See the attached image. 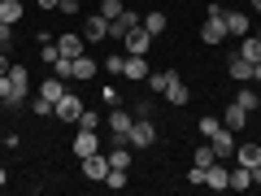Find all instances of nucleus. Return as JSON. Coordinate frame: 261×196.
I'll return each instance as SVG.
<instances>
[{"mask_svg": "<svg viewBox=\"0 0 261 196\" xmlns=\"http://www.w3.org/2000/svg\"><path fill=\"white\" fill-rule=\"evenodd\" d=\"M126 144H135V149H152V144H157V127H152V118H135V122H130Z\"/></svg>", "mask_w": 261, "mask_h": 196, "instance_id": "obj_1", "label": "nucleus"}, {"mask_svg": "<svg viewBox=\"0 0 261 196\" xmlns=\"http://www.w3.org/2000/svg\"><path fill=\"white\" fill-rule=\"evenodd\" d=\"M79 113H83V101H79L74 92H65L61 101L53 105V118H61V122H79Z\"/></svg>", "mask_w": 261, "mask_h": 196, "instance_id": "obj_2", "label": "nucleus"}, {"mask_svg": "<svg viewBox=\"0 0 261 196\" xmlns=\"http://www.w3.org/2000/svg\"><path fill=\"white\" fill-rule=\"evenodd\" d=\"M135 27H144V18H140L135 9H122L118 18L109 22V35H113V39H126V31H135Z\"/></svg>", "mask_w": 261, "mask_h": 196, "instance_id": "obj_3", "label": "nucleus"}, {"mask_svg": "<svg viewBox=\"0 0 261 196\" xmlns=\"http://www.w3.org/2000/svg\"><path fill=\"white\" fill-rule=\"evenodd\" d=\"M205 187L209 192H226V187H231V166H226V161H214V166L205 170Z\"/></svg>", "mask_w": 261, "mask_h": 196, "instance_id": "obj_4", "label": "nucleus"}, {"mask_svg": "<svg viewBox=\"0 0 261 196\" xmlns=\"http://www.w3.org/2000/svg\"><path fill=\"white\" fill-rule=\"evenodd\" d=\"M122 44H126V53H135V57H148L152 35H148L144 27H135V31H126V39H122Z\"/></svg>", "mask_w": 261, "mask_h": 196, "instance_id": "obj_5", "label": "nucleus"}, {"mask_svg": "<svg viewBox=\"0 0 261 196\" xmlns=\"http://www.w3.org/2000/svg\"><path fill=\"white\" fill-rule=\"evenodd\" d=\"M226 35H235V39H244V35H252V22H248V13H240V9H226Z\"/></svg>", "mask_w": 261, "mask_h": 196, "instance_id": "obj_6", "label": "nucleus"}, {"mask_svg": "<svg viewBox=\"0 0 261 196\" xmlns=\"http://www.w3.org/2000/svg\"><path fill=\"white\" fill-rule=\"evenodd\" d=\"M83 175L92 179V183H105V175H109V157H105V153H92V157H83Z\"/></svg>", "mask_w": 261, "mask_h": 196, "instance_id": "obj_7", "label": "nucleus"}, {"mask_svg": "<svg viewBox=\"0 0 261 196\" xmlns=\"http://www.w3.org/2000/svg\"><path fill=\"white\" fill-rule=\"evenodd\" d=\"M130 122H135V118H130V109H113V113H109V131L118 135V144H126V135H130Z\"/></svg>", "mask_w": 261, "mask_h": 196, "instance_id": "obj_8", "label": "nucleus"}, {"mask_svg": "<svg viewBox=\"0 0 261 196\" xmlns=\"http://www.w3.org/2000/svg\"><path fill=\"white\" fill-rule=\"evenodd\" d=\"M209 144H214V153H218V161H226V157H235V131H218V135H214V140H209Z\"/></svg>", "mask_w": 261, "mask_h": 196, "instance_id": "obj_9", "label": "nucleus"}, {"mask_svg": "<svg viewBox=\"0 0 261 196\" xmlns=\"http://www.w3.org/2000/svg\"><path fill=\"white\" fill-rule=\"evenodd\" d=\"M92 153H100L96 131H79V135H74V157H92Z\"/></svg>", "mask_w": 261, "mask_h": 196, "instance_id": "obj_10", "label": "nucleus"}, {"mask_svg": "<svg viewBox=\"0 0 261 196\" xmlns=\"http://www.w3.org/2000/svg\"><path fill=\"white\" fill-rule=\"evenodd\" d=\"M161 96H166V101L170 105H187V101H192V92H187V83H183V79H170V83H166V92H161Z\"/></svg>", "mask_w": 261, "mask_h": 196, "instance_id": "obj_11", "label": "nucleus"}, {"mask_svg": "<svg viewBox=\"0 0 261 196\" xmlns=\"http://www.w3.org/2000/svg\"><path fill=\"white\" fill-rule=\"evenodd\" d=\"M122 75H126V79H148L152 75V70H148V57H135V53H130L126 65H122Z\"/></svg>", "mask_w": 261, "mask_h": 196, "instance_id": "obj_12", "label": "nucleus"}, {"mask_svg": "<svg viewBox=\"0 0 261 196\" xmlns=\"http://www.w3.org/2000/svg\"><path fill=\"white\" fill-rule=\"evenodd\" d=\"M83 35L92 39V44H96V39H105V35H109V18H100V13H92V18H87V27H83Z\"/></svg>", "mask_w": 261, "mask_h": 196, "instance_id": "obj_13", "label": "nucleus"}, {"mask_svg": "<svg viewBox=\"0 0 261 196\" xmlns=\"http://www.w3.org/2000/svg\"><path fill=\"white\" fill-rule=\"evenodd\" d=\"M39 96L57 105V101H61V96H65V79H57V75H53V79H44V83H39Z\"/></svg>", "mask_w": 261, "mask_h": 196, "instance_id": "obj_14", "label": "nucleus"}, {"mask_svg": "<svg viewBox=\"0 0 261 196\" xmlns=\"http://www.w3.org/2000/svg\"><path fill=\"white\" fill-rule=\"evenodd\" d=\"M244 122H248V109H244V105H231V109L222 113V127L226 131H244Z\"/></svg>", "mask_w": 261, "mask_h": 196, "instance_id": "obj_15", "label": "nucleus"}, {"mask_svg": "<svg viewBox=\"0 0 261 196\" xmlns=\"http://www.w3.org/2000/svg\"><path fill=\"white\" fill-rule=\"evenodd\" d=\"M22 9H27L22 0H0V22H9V27H13V22L22 18Z\"/></svg>", "mask_w": 261, "mask_h": 196, "instance_id": "obj_16", "label": "nucleus"}, {"mask_svg": "<svg viewBox=\"0 0 261 196\" xmlns=\"http://www.w3.org/2000/svg\"><path fill=\"white\" fill-rule=\"evenodd\" d=\"M57 53L74 61V57H83V39H79V35H61V48H57Z\"/></svg>", "mask_w": 261, "mask_h": 196, "instance_id": "obj_17", "label": "nucleus"}, {"mask_svg": "<svg viewBox=\"0 0 261 196\" xmlns=\"http://www.w3.org/2000/svg\"><path fill=\"white\" fill-rule=\"evenodd\" d=\"M144 31H148V35H161V31H166V13L148 9V13H144Z\"/></svg>", "mask_w": 261, "mask_h": 196, "instance_id": "obj_18", "label": "nucleus"}, {"mask_svg": "<svg viewBox=\"0 0 261 196\" xmlns=\"http://www.w3.org/2000/svg\"><path fill=\"white\" fill-rule=\"evenodd\" d=\"M231 187H235V192H248V187H252V170L248 166H235L231 170Z\"/></svg>", "mask_w": 261, "mask_h": 196, "instance_id": "obj_19", "label": "nucleus"}, {"mask_svg": "<svg viewBox=\"0 0 261 196\" xmlns=\"http://www.w3.org/2000/svg\"><path fill=\"white\" fill-rule=\"evenodd\" d=\"M240 57H244V61H261V39H257V35H244Z\"/></svg>", "mask_w": 261, "mask_h": 196, "instance_id": "obj_20", "label": "nucleus"}, {"mask_svg": "<svg viewBox=\"0 0 261 196\" xmlns=\"http://www.w3.org/2000/svg\"><path fill=\"white\" fill-rule=\"evenodd\" d=\"M74 79H96V61L92 57H74Z\"/></svg>", "mask_w": 261, "mask_h": 196, "instance_id": "obj_21", "label": "nucleus"}, {"mask_svg": "<svg viewBox=\"0 0 261 196\" xmlns=\"http://www.w3.org/2000/svg\"><path fill=\"white\" fill-rule=\"evenodd\" d=\"M214 161H218L214 144H200V149H196V166H200V170H209V166H214Z\"/></svg>", "mask_w": 261, "mask_h": 196, "instance_id": "obj_22", "label": "nucleus"}, {"mask_svg": "<svg viewBox=\"0 0 261 196\" xmlns=\"http://www.w3.org/2000/svg\"><path fill=\"white\" fill-rule=\"evenodd\" d=\"M235 105H244V109L252 113V109H257V105H261V96L252 92V87H240V96H235Z\"/></svg>", "mask_w": 261, "mask_h": 196, "instance_id": "obj_23", "label": "nucleus"}, {"mask_svg": "<svg viewBox=\"0 0 261 196\" xmlns=\"http://www.w3.org/2000/svg\"><path fill=\"white\" fill-rule=\"evenodd\" d=\"M257 161H261V149H257V144H244V149H240V166H257Z\"/></svg>", "mask_w": 261, "mask_h": 196, "instance_id": "obj_24", "label": "nucleus"}, {"mask_svg": "<svg viewBox=\"0 0 261 196\" xmlns=\"http://www.w3.org/2000/svg\"><path fill=\"white\" fill-rule=\"evenodd\" d=\"M231 79H252V61H244V57H231Z\"/></svg>", "mask_w": 261, "mask_h": 196, "instance_id": "obj_25", "label": "nucleus"}, {"mask_svg": "<svg viewBox=\"0 0 261 196\" xmlns=\"http://www.w3.org/2000/svg\"><path fill=\"white\" fill-rule=\"evenodd\" d=\"M105 157H109L113 170H126L130 166V149H113V153H105Z\"/></svg>", "mask_w": 261, "mask_h": 196, "instance_id": "obj_26", "label": "nucleus"}, {"mask_svg": "<svg viewBox=\"0 0 261 196\" xmlns=\"http://www.w3.org/2000/svg\"><path fill=\"white\" fill-rule=\"evenodd\" d=\"M122 9H126V5H122V0H100V9H96V13H100V18H109V22H113V18H118Z\"/></svg>", "mask_w": 261, "mask_h": 196, "instance_id": "obj_27", "label": "nucleus"}, {"mask_svg": "<svg viewBox=\"0 0 261 196\" xmlns=\"http://www.w3.org/2000/svg\"><path fill=\"white\" fill-rule=\"evenodd\" d=\"M130 179H126V170H113L109 166V175H105V187H113V192H118V187H126Z\"/></svg>", "mask_w": 261, "mask_h": 196, "instance_id": "obj_28", "label": "nucleus"}, {"mask_svg": "<svg viewBox=\"0 0 261 196\" xmlns=\"http://www.w3.org/2000/svg\"><path fill=\"white\" fill-rule=\"evenodd\" d=\"M31 113H35V118H53V101L35 96V101H31Z\"/></svg>", "mask_w": 261, "mask_h": 196, "instance_id": "obj_29", "label": "nucleus"}, {"mask_svg": "<svg viewBox=\"0 0 261 196\" xmlns=\"http://www.w3.org/2000/svg\"><path fill=\"white\" fill-rule=\"evenodd\" d=\"M218 131H222V118H200V135H205V140H214Z\"/></svg>", "mask_w": 261, "mask_h": 196, "instance_id": "obj_30", "label": "nucleus"}, {"mask_svg": "<svg viewBox=\"0 0 261 196\" xmlns=\"http://www.w3.org/2000/svg\"><path fill=\"white\" fill-rule=\"evenodd\" d=\"M170 79H174V70H161V75H148V83H152V92H166Z\"/></svg>", "mask_w": 261, "mask_h": 196, "instance_id": "obj_31", "label": "nucleus"}, {"mask_svg": "<svg viewBox=\"0 0 261 196\" xmlns=\"http://www.w3.org/2000/svg\"><path fill=\"white\" fill-rule=\"evenodd\" d=\"M96 122H100V113H79V131H96Z\"/></svg>", "mask_w": 261, "mask_h": 196, "instance_id": "obj_32", "label": "nucleus"}, {"mask_svg": "<svg viewBox=\"0 0 261 196\" xmlns=\"http://www.w3.org/2000/svg\"><path fill=\"white\" fill-rule=\"evenodd\" d=\"M13 44V27H9V22H0V48H9Z\"/></svg>", "mask_w": 261, "mask_h": 196, "instance_id": "obj_33", "label": "nucleus"}, {"mask_svg": "<svg viewBox=\"0 0 261 196\" xmlns=\"http://www.w3.org/2000/svg\"><path fill=\"white\" fill-rule=\"evenodd\" d=\"M122 65H126V57H109V61H105V70H109V75H122Z\"/></svg>", "mask_w": 261, "mask_h": 196, "instance_id": "obj_34", "label": "nucleus"}, {"mask_svg": "<svg viewBox=\"0 0 261 196\" xmlns=\"http://www.w3.org/2000/svg\"><path fill=\"white\" fill-rule=\"evenodd\" d=\"M57 9H61V13H79V0H61Z\"/></svg>", "mask_w": 261, "mask_h": 196, "instance_id": "obj_35", "label": "nucleus"}, {"mask_svg": "<svg viewBox=\"0 0 261 196\" xmlns=\"http://www.w3.org/2000/svg\"><path fill=\"white\" fill-rule=\"evenodd\" d=\"M39 9H57V5H61V0H35Z\"/></svg>", "mask_w": 261, "mask_h": 196, "instance_id": "obj_36", "label": "nucleus"}, {"mask_svg": "<svg viewBox=\"0 0 261 196\" xmlns=\"http://www.w3.org/2000/svg\"><path fill=\"white\" fill-rule=\"evenodd\" d=\"M0 75H9V57L0 53Z\"/></svg>", "mask_w": 261, "mask_h": 196, "instance_id": "obj_37", "label": "nucleus"}, {"mask_svg": "<svg viewBox=\"0 0 261 196\" xmlns=\"http://www.w3.org/2000/svg\"><path fill=\"white\" fill-rule=\"evenodd\" d=\"M252 79H261V61H252Z\"/></svg>", "mask_w": 261, "mask_h": 196, "instance_id": "obj_38", "label": "nucleus"}, {"mask_svg": "<svg viewBox=\"0 0 261 196\" xmlns=\"http://www.w3.org/2000/svg\"><path fill=\"white\" fill-rule=\"evenodd\" d=\"M252 9H257V13H261V0H252Z\"/></svg>", "mask_w": 261, "mask_h": 196, "instance_id": "obj_39", "label": "nucleus"}, {"mask_svg": "<svg viewBox=\"0 0 261 196\" xmlns=\"http://www.w3.org/2000/svg\"><path fill=\"white\" fill-rule=\"evenodd\" d=\"M0 187H5V170H0Z\"/></svg>", "mask_w": 261, "mask_h": 196, "instance_id": "obj_40", "label": "nucleus"}, {"mask_svg": "<svg viewBox=\"0 0 261 196\" xmlns=\"http://www.w3.org/2000/svg\"><path fill=\"white\" fill-rule=\"evenodd\" d=\"M257 39H261V31H257Z\"/></svg>", "mask_w": 261, "mask_h": 196, "instance_id": "obj_41", "label": "nucleus"}]
</instances>
